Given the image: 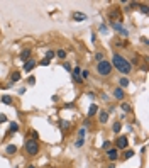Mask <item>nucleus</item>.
<instances>
[{"label":"nucleus","mask_w":149,"mask_h":168,"mask_svg":"<svg viewBox=\"0 0 149 168\" xmlns=\"http://www.w3.org/2000/svg\"><path fill=\"white\" fill-rule=\"evenodd\" d=\"M24 149H26V153L29 156H36V155H39V151H41V144H39V141L27 138L26 143H24Z\"/></svg>","instance_id":"f03ea898"},{"label":"nucleus","mask_w":149,"mask_h":168,"mask_svg":"<svg viewBox=\"0 0 149 168\" xmlns=\"http://www.w3.org/2000/svg\"><path fill=\"white\" fill-rule=\"evenodd\" d=\"M26 168H36V167H34V165H27Z\"/></svg>","instance_id":"de8ad7c7"},{"label":"nucleus","mask_w":149,"mask_h":168,"mask_svg":"<svg viewBox=\"0 0 149 168\" xmlns=\"http://www.w3.org/2000/svg\"><path fill=\"white\" fill-rule=\"evenodd\" d=\"M87 131H88V129L81 126V128H80V131H78V138H85V136H87Z\"/></svg>","instance_id":"473e14b6"},{"label":"nucleus","mask_w":149,"mask_h":168,"mask_svg":"<svg viewBox=\"0 0 149 168\" xmlns=\"http://www.w3.org/2000/svg\"><path fill=\"white\" fill-rule=\"evenodd\" d=\"M5 153H7L9 156L15 155V153H17V146H15V144H7V146H5Z\"/></svg>","instance_id":"2eb2a0df"},{"label":"nucleus","mask_w":149,"mask_h":168,"mask_svg":"<svg viewBox=\"0 0 149 168\" xmlns=\"http://www.w3.org/2000/svg\"><path fill=\"white\" fill-rule=\"evenodd\" d=\"M120 109H122V112H124V114H130L132 107H130L127 102H120Z\"/></svg>","instance_id":"a211bd4d"},{"label":"nucleus","mask_w":149,"mask_h":168,"mask_svg":"<svg viewBox=\"0 0 149 168\" xmlns=\"http://www.w3.org/2000/svg\"><path fill=\"white\" fill-rule=\"evenodd\" d=\"M19 131H20V124H19V122H15V121H10L7 134H15V132H19Z\"/></svg>","instance_id":"9d476101"},{"label":"nucleus","mask_w":149,"mask_h":168,"mask_svg":"<svg viewBox=\"0 0 149 168\" xmlns=\"http://www.w3.org/2000/svg\"><path fill=\"white\" fill-rule=\"evenodd\" d=\"M109 24H110V27H112L114 31H117V32H119V31L124 27V26H122V24H119V22H109Z\"/></svg>","instance_id":"a878e982"},{"label":"nucleus","mask_w":149,"mask_h":168,"mask_svg":"<svg viewBox=\"0 0 149 168\" xmlns=\"http://www.w3.org/2000/svg\"><path fill=\"white\" fill-rule=\"evenodd\" d=\"M90 124H91V121H90L88 117H87L85 121H83V128H87V129H88V128H90Z\"/></svg>","instance_id":"e433bc0d"},{"label":"nucleus","mask_w":149,"mask_h":168,"mask_svg":"<svg viewBox=\"0 0 149 168\" xmlns=\"http://www.w3.org/2000/svg\"><path fill=\"white\" fill-rule=\"evenodd\" d=\"M97 114H98V105L93 102V104H90V107H88V116H87V117L91 119V117H95Z\"/></svg>","instance_id":"ddd939ff"},{"label":"nucleus","mask_w":149,"mask_h":168,"mask_svg":"<svg viewBox=\"0 0 149 168\" xmlns=\"http://www.w3.org/2000/svg\"><path fill=\"white\" fill-rule=\"evenodd\" d=\"M107 168H115V163H109V165H107Z\"/></svg>","instance_id":"49530a36"},{"label":"nucleus","mask_w":149,"mask_h":168,"mask_svg":"<svg viewBox=\"0 0 149 168\" xmlns=\"http://www.w3.org/2000/svg\"><path fill=\"white\" fill-rule=\"evenodd\" d=\"M109 22H119V24H124V20H122V14H120L119 7H114V9L109 12Z\"/></svg>","instance_id":"39448f33"},{"label":"nucleus","mask_w":149,"mask_h":168,"mask_svg":"<svg viewBox=\"0 0 149 168\" xmlns=\"http://www.w3.org/2000/svg\"><path fill=\"white\" fill-rule=\"evenodd\" d=\"M54 54H56V58H60V59H66V56H68V53L64 49H56Z\"/></svg>","instance_id":"aec40b11"},{"label":"nucleus","mask_w":149,"mask_h":168,"mask_svg":"<svg viewBox=\"0 0 149 168\" xmlns=\"http://www.w3.org/2000/svg\"><path fill=\"white\" fill-rule=\"evenodd\" d=\"M44 58L49 59V61H51V59L56 58V54H54V51H53V49H48V51H46V54H44Z\"/></svg>","instance_id":"393cba45"},{"label":"nucleus","mask_w":149,"mask_h":168,"mask_svg":"<svg viewBox=\"0 0 149 168\" xmlns=\"http://www.w3.org/2000/svg\"><path fill=\"white\" fill-rule=\"evenodd\" d=\"M112 146H114V144H112V141H110V139H105V141H103V144H102V149H103V151H107V149L112 148Z\"/></svg>","instance_id":"bb28decb"},{"label":"nucleus","mask_w":149,"mask_h":168,"mask_svg":"<svg viewBox=\"0 0 149 168\" xmlns=\"http://www.w3.org/2000/svg\"><path fill=\"white\" fill-rule=\"evenodd\" d=\"M68 128H71V122L70 121H63V119H61L60 121V129L61 131H66Z\"/></svg>","instance_id":"4be33fe9"},{"label":"nucleus","mask_w":149,"mask_h":168,"mask_svg":"<svg viewBox=\"0 0 149 168\" xmlns=\"http://www.w3.org/2000/svg\"><path fill=\"white\" fill-rule=\"evenodd\" d=\"M63 68L66 70L68 73H71V70H73V66H71V65L68 63V61H63Z\"/></svg>","instance_id":"f704fd0d"},{"label":"nucleus","mask_w":149,"mask_h":168,"mask_svg":"<svg viewBox=\"0 0 149 168\" xmlns=\"http://www.w3.org/2000/svg\"><path fill=\"white\" fill-rule=\"evenodd\" d=\"M114 143V146L119 149V151H124V149L129 148V138L124 134V136H119V138L115 139V141H112Z\"/></svg>","instance_id":"20e7f679"},{"label":"nucleus","mask_w":149,"mask_h":168,"mask_svg":"<svg viewBox=\"0 0 149 168\" xmlns=\"http://www.w3.org/2000/svg\"><path fill=\"white\" fill-rule=\"evenodd\" d=\"M115 46H117V48H124L125 43H124V41H115Z\"/></svg>","instance_id":"58836bf2"},{"label":"nucleus","mask_w":149,"mask_h":168,"mask_svg":"<svg viewBox=\"0 0 149 168\" xmlns=\"http://www.w3.org/2000/svg\"><path fill=\"white\" fill-rule=\"evenodd\" d=\"M105 156H107V160H109L110 163H115V161L120 158V151L115 148V146H112V148H109L105 151Z\"/></svg>","instance_id":"423d86ee"},{"label":"nucleus","mask_w":149,"mask_h":168,"mask_svg":"<svg viewBox=\"0 0 149 168\" xmlns=\"http://www.w3.org/2000/svg\"><path fill=\"white\" fill-rule=\"evenodd\" d=\"M146 151H148V148H146V146H142V148H141V155H146Z\"/></svg>","instance_id":"a18cd8bd"},{"label":"nucleus","mask_w":149,"mask_h":168,"mask_svg":"<svg viewBox=\"0 0 149 168\" xmlns=\"http://www.w3.org/2000/svg\"><path fill=\"white\" fill-rule=\"evenodd\" d=\"M129 78H127V77H120L119 78V87L120 89H127V87H129Z\"/></svg>","instance_id":"dca6fc26"},{"label":"nucleus","mask_w":149,"mask_h":168,"mask_svg":"<svg viewBox=\"0 0 149 168\" xmlns=\"http://www.w3.org/2000/svg\"><path fill=\"white\" fill-rule=\"evenodd\" d=\"M37 65H39V66H49L51 61H49V59H46V58H42V59H39V61H37Z\"/></svg>","instance_id":"7c9ffc66"},{"label":"nucleus","mask_w":149,"mask_h":168,"mask_svg":"<svg viewBox=\"0 0 149 168\" xmlns=\"http://www.w3.org/2000/svg\"><path fill=\"white\" fill-rule=\"evenodd\" d=\"M7 121H9V117L5 114H0V122H7Z\"/></svg>","instance_id":"ea45409f"},{"label":"nucleus","mask_w":149,"mask_h":168,"mask_svg":"<svg viewBox=\"0 0 149 168\" xmlns=\"http://www.w3.org/2000/svg\"><path fill=\"white\" fill-rule=\"evenodd\" d=\"M87 19H88V15L85 12H80V10L71 12V20H75V22H83V20H87Z\"/></svg>","instance_id":"6e6552de"},{"label":"nucleus","mask_w":149,"mask_h":168,"mask_svg":"<svg viewBox=\"0 0 149 168\" xmlns=\"http://www.w3.org/2000/svg\"><path fill=\"white\" fill-rule=\"evenodd\" d=\"M100 31H102V32H105V31H107V26H105V24H102V26H100Z\"/></svg>","instance_id":"c03bdc74"},{"label":"nucleus","mask_w":149,"mask_h":168,"mask_svg":"<svg viewBox=\"0 0 149 168\" xmlns=\"http://www.w3.org/2000/svg\"><path fill=\"white\" fill-rule=\"evenodd\" d=\"M120 131H122V122H120V121H115V122L112 124V132L119 134Z\"/></svg>","instance_id":"f3484780"},{"label":"nucleus","mask_w":149,"mask_h":168,"mask_svg":"<svg viewBox=\"0 0 149 168\" xmlns=\"http://www.w3.org/2000/svg\"><path fill=\"white\" fill-rule=\"evenodd\" d=\"M36 66H37V61H36L34 58H29L27 61H24V66H22V70H24L26 73H30V71L36 68Z\"/></svg>","instance_id":"0eeeda50"},{"label":"nucleus","mask_w":149,"mask_h":168,"mask_svg":"<svg viewBox=\"0 0 149 168\" xmlns=\"http://www.w3.org/2000/svg\"><path fill=\"white\" fill-rule=\"evenodd\" d=\"M0 102L5 104V105H12V97H10V95H2V97H0Z\"/></svg>","instance_id":"412c9836"},{"label":"nucleus","mask_w":149,"mask_h":168,"mask_svg":"<svg viewBox=\"0 0 149 168\" xmlns=\"http://www.w3.org/2000/svg\"><path fill=\"white\" fill-rule=\"evenodd\" d=\"M26 92H27V89H26V87H20V89H19V95H24Z\"/></svg>","instance_id":"a19ab883"},{"label":"nucleus","mask_w":149,"mask_h":168,"mask_svg":"<svg viewBox=\"0 0 149 168\" xmlns=\"http://www.w3.org/2000/svg\"><path fill=\"white\" fill-rule=\"evenodd\" d=\"M102 59H105V54L102 51H97L95 53V61H102Z\"/></svg>","instance_id":"2f4dec72"},{"label":"nucleus","mask_w":149,"mask_h":168,"mask_svg":"<svg viewBox=\"0 0 149 168\" xmlns=\"http://www.w3.org/2000/svg\"><path fill=\"white\" fill-rule=\"evenodd\" d=\"M80 77H81V80H83V82H85V80H88V77H90V71H88V70H81Z\"/></svg>","instance_id":"c85d7f7f"},{"label":"nucleus","mask_w":149,"mask_h":168,"mask_svg":"<svg viewBox=\"0 0 149 168\" xmlns=\"http://www.w3.org/2000/svg\"><path fill=\"white\" fill-rule=\"evenodd\" d=\"M112 93H114V97H115L117 100H122V102H124V99H125V92H124V89H120V87L114 89Z\"/></svg>","instance_id":"9b49d317"},{"label":"nucleus","mask_w":149,"mask_h":168,"mask_svg":"<svg viewBox=\"0 0 149 168\" xmlns=\"http://www.w3.org/2000/svg\"><path fill=\"white\" fill-rule=\"evenodd\" d=\"M110 63H112V68H115L119 73H122V75H129L130 71H132V66H130L129 59L124 58L120 53H114Z\"/></svg>","instance_id":"f257e3e1"},{"label":"nucleus","mask_w":149,"mask_h":168,"mask_svg":"<svg viewBox=\"0 0 149 168\" xmlns=\"http://www.w3.org/2000/svg\"><path fill=\"white\" fill-rule=\"evenodd\" d=\"M112 63H110V59H102L97 63V73H98L100 77H110L112 75Z\"/></svg>","instance_id":"7ed1b4c3"},{"label":"nucleus","mask_w":149,"mask_h":168,"mask_svg":"<svg viewBox=\"0 0 149 168\" xmlns=\"http://www.w3.org/2000/svg\"><path fill=\"white\" fill-rule=\"evenodd\" d=\"M119 36H120V38H129V29L122 27V29L119 31Z\"/></svg>","instance_id":"c756f323"},{"label":"nucleus","mask_w":149,"mask_h":168,"mask_svg":"<svg viewBox=\"0 0 149 168\" xmlns=\"http://www.w3.org/2000/svg\"><path fill=\"white\" fill-rule=\"evenodd\" d=\"M129 63H130V66H139V56H134Z\"/></svg>","instance_id":"72a5a7b5"},{"label":"nucleus","mask_w":149,"mask_h":168,"mask_svg":"<svg viewBox=\"0 0 149 168\" xmlns=\"http://www.w3.org/2000/svg\"><path fill=\"white\" fill-rule=\"evenodd\" d=\"M30 139H36V141L39 139V134H37V131H34V129L30 131Z\"/></svg>","instance_id":"c9c22d12"},{"label":"nucleus","mask_w":149,"mask_h":168,"mask_svg":"<svg viewBox=\"0 0 149 168\" xmlns=\"http://www.w3.org/2000/svg\"><path fill=\"white\" fill-rule=\"evenodd\" d=\"M83 144H85V138H76V141H75V148H83Z\"/></svg>","instance_id":"cd10ccee"},{"label":"nucleus","mask_w":149,"mask_h":168,"mask_svg":"<svg viewBox=\"0 0 149 168\" xmlns=\"http://www.w3.org/2000/svg\"><path fill=\"white\" fill-rule=\"evenodd\" d=\"M29 58H32V49L30 48H26V49H22L20 51V54H19V59L24 63V61H27Z\"/></svg>","instance_id":"1a4fd4ad"},{"label":"nucleus","mask_w":149,"mask_h":168,"mask_svg":"<svg viewBox=\"0 0 149 168\" xmlns=\"http://www.w3.org/2000/svg\"><path fill=\"white\" fill-rule=\"evenodd\" d=\"M139 5H141V3H136V2H129V3H127V7H125V10H136V9H139Z\"/></svg>","instance_id":"5701e85b"},{"label":"nucleus","mask_w":149,"mask_h":168,"mask_svg":"<svg viewBox=\"0 0 149 168\" xmlns=\"http://www.w3.org/2000/svg\"><path fill=\"white\" fill-rule=\"evenodd\" d=\"M98 122L100 124H107L109 122V112L107 110H98Z\"/></svg>","instance_id":"4468645a"},{"label":"nucleus","mask_w":149,"mask_h":168,"mask_svg":"<svg viewBox=\"0 0 149 168\" xmlns=\"http://www.w3.org/2000/svg\"><path fill=\"white\" fill-rule=\"evenodd\" d=\"M20 78H22V75H20V70H14L12 73H10V82L9 83H15V82H20Z\"/></svg>","instance_id":"f8f14e48"},{"label":"nucleus","mask_w":149,"mask_h":168,"mask_svg":"<svg viewBox=\"0 0 149 168\" xmlns=\"http://www.w3.org/2000/svg\"><path fill=\"white\" fill-rule=\"evenodd\" d=\"M88 97H90V99H91V100H95V99H97V95H95L93 92H88Z\"/></svg>","instance_id":"79ce46f5"},{"label":"nucleus","mask_w":149,"mask_h":168,"mask_svg":"<svg viewBox=\"0 0 149 168\" xmlns=\"http://www.w3.org/2000/svg\"><path fill=\"white\" fill-rule=\"evenodd\" d=\"M134 155H136V153H134V149H129V148H127V149H124V155H122V158H124V160H130Z\"/></svg>","instance_id":"6ab92c4d"},{"label":"nucleus","mask_w":149,"mask_h":168,"mask_svg":"<svg viewBox=\"0 0 149 168\" xmlns=\"http://www.w3.org/2000/svg\"><path fill=\"white\" fill-rule=\"evenodd\" d=\"M27 83H29V85H36V78H34V77L30 75L29 78H27Z\"/></svg>","instance_id":"4c0bfd02"},{"label":"nucleus","mask_w":149,"mask_h":168,"mask_svg":"<svg viewBox=\"0 0 149 168\" xmlns=\"http://www.w3.org/2000/svg\"><path fill=\"white\" fill-rule=\"evenodd\" d=\"M95 41H97V32H93V34H91V43H95Z\"/></svg>","instance_id":"37998d69"},{"label":"nucleus","mask_w":149,"mask_h":168,"mask_svg":"<svg viewBox=\"0 0 149 168\" xmlns=\"http://www.w3.org/2000/svg\"><path fill=\"white\" fill-rule=\"evenodd\" d=\"M139 10H141V14L148 15V14H149V7H148V3H141V5H139Z\"/></svg>","instance_id":"b1692460"}]
</instances>
